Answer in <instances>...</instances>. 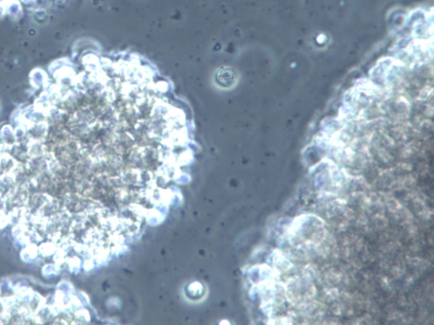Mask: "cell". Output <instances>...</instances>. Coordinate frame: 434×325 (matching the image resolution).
<instances>
[{
    "label": "cell",
    "mask_w": 434,
    "mask_h": 325,
    "mask_svg": "<svg viewBox=\"0 0 434 325\" xmlns=\"http://www.w3.org/2000/svg\"><path fill=\"white\" fill-rule=\"evenodd\" d=\"M215 84L223 89H228L235 83L234 72L230 68H220L215 72Z\"/></svg>",
    "instance_id": "1"
}]
</instances>
